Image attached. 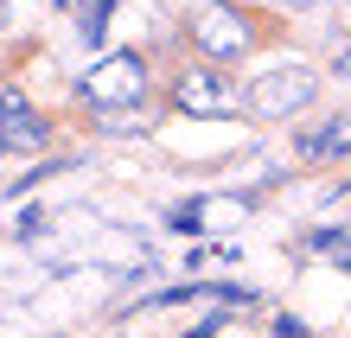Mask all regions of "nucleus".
<instances>
[{"label": "nucleus", "mask_w": 351, "mask_h": 338, "mask_svg": "<svg viewBox=\"0 0 351 338\" xmlns=\"http://www.w3.org/2000/svg\"><path fill=\"white\" fill-rule=\"evenodd\" d=\"M313 90H319V77L306 64H275L268 77L250 83V109L268 115V121H287V115H300L306 102H313Z\"/></svg>", "instance_id": "7ed1b4c3"}, {"label": "nucleus", "mask_w": 351, "mask_h": 338, "mask_svg": "<svg viewBox=\"0 0 351 338\" xmlns=\"http://www.w3.org/2000/svg\"><path fill=\"white\" fill-rule=\"evenodd\" d=\"M243 102H250V96H243V83L223 77V71H211V64L185 71L173 83V109H185V115H237Z\"/></svg>", "instance_id": "20e7f679"}, {"label": "nucleus", "mask_w": 351, "mask_h": 338, "mask_svg": "<svg viewBox=\"0 0 351 338\" xmlns=\"http://www.w3.org/2000/svg\"><path fill=\"white\" fill-rule=\"evenodd\" d=\"M332 249H339V262H345V268H351V243H332Z\"/></svg>", "instance_id": "0eeeda50"}, {"label": "nucleus", "mask_w": 351, "mask_h": 338, "mask_svg": "<svg viewBox=\"0 0 351 338\" xmlns=\"http://www.w3.org/2000/svg\"><path fill=\"white\" fill-rule=\"evenodd\" d=\"M0 147H7V154H38V147H45V121L32 115V102L19 90L0 96Z\"/></svg>", "instance_id": "39448f33"}, {"label": "nucleus", "mask_w": 351, "mask_h": 338, "mask_svg": "<svg viewBox=\"0 0 351 338\" xmlns=\"http://www.w3.org/2000/svg\"><path fill=\"white\" fill-rule=\"evenodd\" d=\"M192 45L211 58V64H230V58H243L256 45L250 19H243V7H230V0H211V7L192 13Z\"/></svg>", "instance_id": "f03ea898"}, {"label": "nucleus", "mask_w": 351, "mask_h": 338, "mask_svg": "<svg viewBox=\"0 0 351 338\" xmlns=\"http://www.w3.org/2000/svg\"><path fill=\"white\" fill-rule=\"evenodd\" d=\"M77 96L90 109H141L147 102V58L141 51H109L77 77Z\"/></svg>", "instance_id": "f257e3e1"}, {"label": "nucleus", "mask_w": 351, "mask_h": 338, "mask_svg": "<svg viewBox=\"0 0 351 338\" xmlns=\"http://www.w3.org/2000/svg\"><path fill=\"white\" fill-rule=\"evenodd\" d=\"M300 154H306V160H332V154H351V115H332L319 134H300Z\"/></svg>", "instance_id": "423d86ee"}, {"label": "nucleus", "mask_w": 351, "mask_h": 338, "mask_svg": "<svg viewBox=\"0 0 351 338\" xmlns=\"http://www.w3.org/2000/svg\"><path fill=\"white\" fill-rule=\"evenodd\" d=\"M339 71H351V51H339Z\"/></svg>", "instance_id": "6e6552de"}]
</instances>
